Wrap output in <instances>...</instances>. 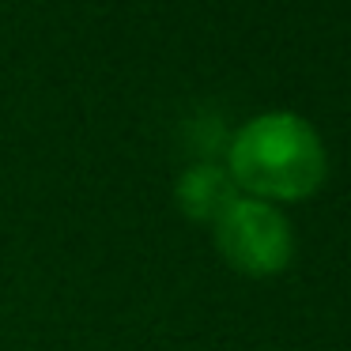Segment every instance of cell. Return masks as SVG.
Listing matches in <instances>:
<instances>
[{
  "label": "cell",
  "instance_id": "cell-1",
  "mask_svg": "<svg viewBox=\"0 0 351 351\" xmlns=\"http://www.w3.org/2000/svg\"><path fill=\"white\" fill-rule=\"evenodd\" d=\"M325 144L295 114H261L230 144L234 185L268 200H302L325 182Z\"/></svg>",
  "mask_w": 351,
  "mask_h": 351
},
{
  "label": "cell",
  "instance_id": "cell-2",
  "mask_svg": "<svg viewBox=\"0 0 351 351\" xmlns=\"http://www.w3.org/2000/svg\"><path fill=\"white\" fill-rule=\"evenodd\" d=\"M212 227H215V250L245 276L280 272V268H287L291 253H295L287 219L265 200L238 197Z\"/></svg>",
  "mask_w": 351,
  "mask_h": 351
},
{
  "label": "cell",
  "instance_id": "cell-3",
  "mask_svg": "<svg viewBox=\"0 0 351 351\" xmlns=\"http://www.w3.org/2000/svg\"><path fill=\"white\" fill-rule=\"evenodd\" d=\"M234 200H238L234 178H230L227 170L212 167V162L189 167L178 178V204H182V212L197 223H215Z\"/></svg>",
  "mask_w": 351,
  "mask_h": 351
}]
</instances>
